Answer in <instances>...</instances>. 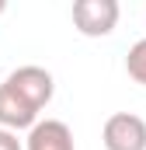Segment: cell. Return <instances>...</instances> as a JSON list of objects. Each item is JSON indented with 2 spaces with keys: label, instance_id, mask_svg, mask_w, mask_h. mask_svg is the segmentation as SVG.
Instances as JSON below:
<instances>
[{
  "label": "cell",
  "instance_id": "obj_5",
  "mask_svg": "<svg viewBox=\"0 0 146 150\" xmlns=\"http://www.w3.org/2000/svg\"><path fill=\"white\" fill-rule=\"evenodd\" d=\"M35 126H38V112L28 108L7 84H0V129L18 133V129H35Z\"/></svg>",
  "mask_w": 146,
  "mask_h": 150
},
{
  "label": "cell",
  "instance_id": "obj_2",
  "mask_svg": "<svg viewBox=\"0 0 146 150\" xmlns=\"http://www.w3.org/2000/svg\"><path fill=\"white\" fill-rule=\"evenodd\" d=\"M118 0H77L73 4V28L87 38H105L118 25Z\"/></svg>",
  "mask_w": 146,
  "mask_h": 150
},
{
  "label": "cell",
  "instance_id": "obj_8",
  "mask_svg": "<svg viewBox=\"0 0 146 150\" xmlns=\"http://www.w3.org/2000/svg\"><path fill=\"white\" fill-rule=\"evenodd\" d=\"M4 11H7V4H4V0H0V14H4Z\"/></svg>",
  "mask_w": 146,
  "mask_h": 150
},
{
  "label": "cell",
  "instance_id": "obj_7",
  "mask_svg": "<svg viewBox=\"0 0 146 150\" xmlns=\"http://www.w3.org/2000/svg\"><path fill=\"white\" fill-rule=\"evenodd\" d=\"M0 150H25V143L18 140V133H11V129H0Z\"/></svg>",
  "mask_w": 146,
  "mask_h": 150
},
{
  "label": "cell",
  "instance_id": "obj_1",
  "mask_svg": "<svg viewBox=\"0 0 146 150\" xmlns=\"http://www.w3.org/2000/svg\"><path fill=\"white\" fill-rule=\"evenodd\" d=\"M4 84H7L28 108H35V112H42V108L52 101V94H56V80H52V74H49L45 67H35V63L11 70Z\"/></svg>",
  "mask_w": 146,
  "mask_h": 150
},
{
  "label": "cell",
  "instance_id": "obj_3",
  "mask_svg": "<svg viewBox=\"0 0 146 150\" xmlns=\"http://www.w3.org/2000/svg\"><path fill=\"white\" fill-rule=\"evenodd\" d=\"M105 150H146V119L136 112H115L105 119L101 129Z\"/></svg>",
  "mask_w": 146,
  "mask_h": 150
},
{
  "label": "cell",
  "instance_id": "obj_6",
  "mask_svg": "<svg viewBox=\"0 0 146 150\" xmlns=\"http://www.w3.org/2000/svg\"><path fill=\"white\" fill-rule=\"evenodd\" d=\"M125 74L132 77L136 84L146 87V38H139V42L129 49V56H125Z\"/></svg>",
  "mask_w": 146,
  "mask_h": 150
},
{
  "label": "cell",
  "instance_id": "obj_4",
  "mask_svg": "<svg viewBox=\"0 0 146 150\" xmlns=\"http://www.w3.org/2000/svg\"><path fill=\"white\" fill-rule=\"evenodd\" d=\"M25 150H77L73 147V133L66 122L59 119H42L35 129H28Z\"/></svg>",
  "mask_w": 146,
  "mask_h": 150
}]
</instances>
